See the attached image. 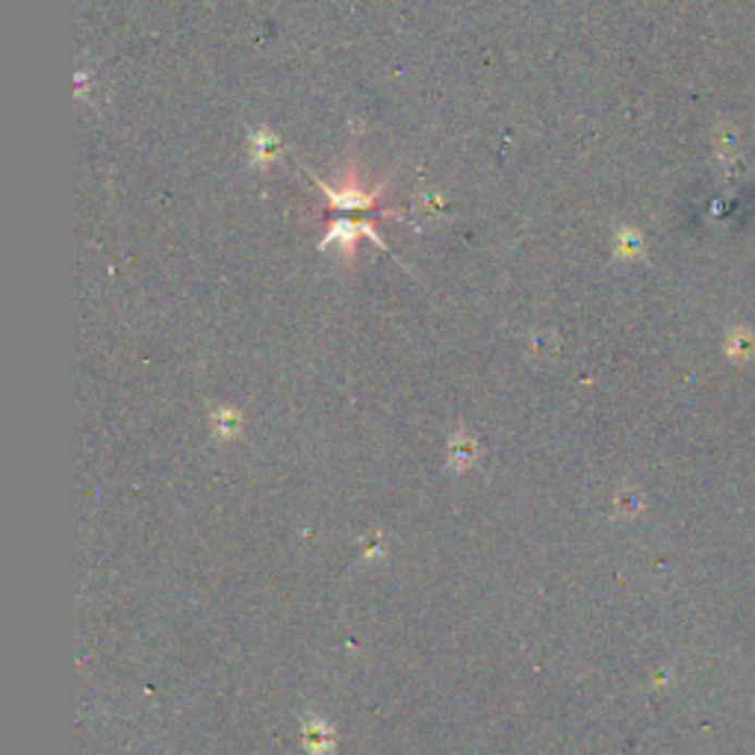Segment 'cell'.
<instances>
[{"label":"cell","instance_id":"6da1fadb","mask_svg":"<svg viewBox=\"0 0 755 755\" xmlns=\"http://www.w3.org/2000/svg\"><path fill=\"white\" fill-rule=\"evenodd\" d=\"M317 186L325 195L327 207L337 215H355V219H375V215H387L389 210H378V198L384 189H363L360 186L358 172H348L346 181L339 186H331L325 181H319Z\"/></svg>","mask_w":755,"mask_h":755},{"label":"cell","instance_id":"7a4b0ae2","mask_svg":"<svg viewBox=\"0 0 755 755\" xmlns=\"http://www.w3.org/2000/svg\"><path fill=\"white\" fill-rule=\"evenodd\" d=\"M360 236H367V239H372V243H378V246L384 248V243H381V236H378V231L372 227V222L369 219H348V215H339L337 222L331 225V231L325 234V239L319 243V248L325 251V248H339L343 255H346V260H351L355 257V251H358V239Z\"/></svg>","mask_w":755,"mask_h":755},{"label":"cell","instance_id":"3957f363","mask_svg":"<svg viewBox=\"0 0 755 755\" xmlns=\"http://www.w3.org/2000/svg\"><path fill=\"white\" fill-rule=\"evenodd\" d=\"M301 741H305L307 755H331L334 753V744H337V732L322 717L307 715L301 720Z\"/></svg>","mask_w":755,"mask_h":755},{"label":"cell","instance_id":"277c9868","mask_svg":"<svg viewBox=\"0 0 755 755\" xmlns=\"http://www.w3.org/2000/svg\"><path fill=\"white\" fill-rule=\"evenodd\" d=\"M284 151V145L277 139V133H272L269 127H257V131L248 133V163L251 169H263L272 160H277Z\"/></svg>","mask_w":755,"mask_h":755},{"label":"cell","instance_id":"5b68a950","mask_svg":"<svg viewBox=\"0 0 755 755\" xmlns=\"http://www.w3.org/2000/svg\"><path fill=\"white\" fill-rule=\"evenodd\" d=\"M479 458V443L475 437H470L467 431H458L455 437L449 440V467L451 470H470L472 463Z\"/></svg>","mask_w":755,"mask_h":755},{"label":"cell","instance_id":"8992f818","mask_svg":"<svg viewBox=\"0 0 755 755\" xmlns=\"http://www.w3.org/2000/svg\"><path fill=\"white\" fill-rule=\"evenodd\" d=\"M213 434L219 440H234L243 434V413L234 408L213 410Z\"/></svg>","mask_w":755,"mask_h":755},{"label":"cell","instance_id":"52a82bcc","mask_svg":"<svg viewBox=\"0 0 755 755\" xmlns=\"http://www.w3.org/2000/svg\"><path fill=\"white\" fill-rule=\"evenodd\" d=\"M641 255V234L638 231H620L614 236V257L617 260H629V257Z\"/></svg>","mask_w":755,"mask_h":755}]
</instances>
